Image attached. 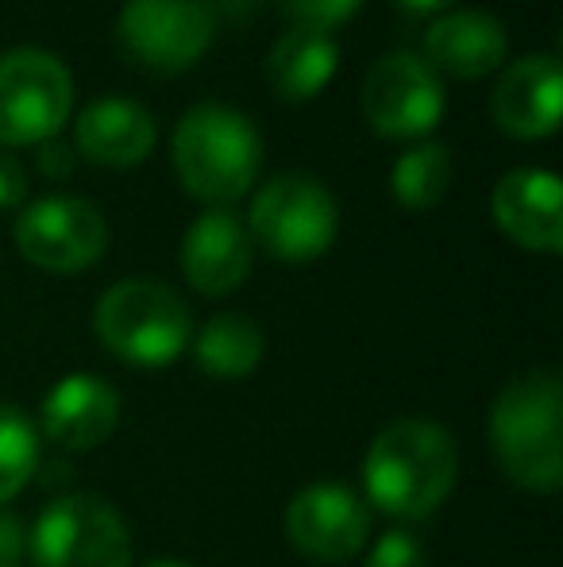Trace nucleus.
I'll use <instances>...</instances> for the list:
<instances>
[{"instance_id":"1","label":"nucleus","mask_w":563,"mask_h":567,"mask_svg":"<svg viewBox=\"0 0 563 567\" xmlns=\"http://www.w3.org/2000/svg\"><path fill=\"white\" fill-rule=\"evenodd\" d=\"M459 475V452L448 429L432 421H394L371 441L363 455L367 502L390 517L421 522L451 494Z\"/></svg>"},{"instance_id":"2","label":"nucleus","mask_w":563,"mask_h":567,"mask_svg":"<svg viewBox=\"0 0 563 567\" xmlns=\"http://www.w3.org/2000/svg\"><path fill=\"white\" fill-rule=\"evenodd\" d=\"M490 452L518 486L552 494L563 483V382L556 371L518 374L490 405Z\"/></svg>"},{"instance_id":"3","label":"nucleus","mask_w":563,"mask_h":567,"mask_svg":"<svg viewBox=\"0 0 563 567\" xmlns=\"http://www.w3.org/2000/svg\"><path fill=\"white\" fill-rule=\"evenodd\" d=\"M170 155L186 194L212 209H228L256 186L263 166V140L240 109L209 101L178 120Z\"/></svg>"},{"instance_id":"4","label":"nucleus","mask_w":563,"mask_h":567,"mask_svg":"<svg viewBox=\"0 0 563 567\" xmlns=\"http://www.w3.org/2000/svg\"><path fill=\"white\" fill-rule=\"evenodd\" d=\"M93 329L116 359L136 367H166L189 348L194 317L189 306L163 282L124 278L97 301Z\"/></svg>"},{"instance_id":"5","label":"nucleus","mask_w":563,"mask_h":567,"mask_svg":"<svg viewBox=\"0 0 563 567\" xmlns=\"http://www.w3.org/2000/svg\"><path fill=\"white\" fill-rule=\"evenodd\" d=\"M248 231L271 259L313 262L336 244L340 209L321 178L305 171H290L271 178L256 194Z\"/></svg>"},{"instance_id":"6","label":"nucleus","mask_w":563,"mask_h":567,"mask_svg":"<svg viewBox=\"0 0 563 567\" xmlns=\"http://www.w3.org/2000/svg\"><path fill=\"white\" fill-rule=\"evenodd\" d=\"M74 109V78L39 47L0 54V151L39 147L66 127Z\"/></svg>"},{"instance_id":"7","label":"nucleus","mask_w":563,"mask_h":567,"mask_svg":"<svg viewBox=\"0 0 563 567\" xmlns=\"http://www.w3.org/2000/svg\"><path fill=\"white\" fill-rule=\"evenodd\" d=\"M39 567H128L132 537L124 517L97 494H62L46 502L28 533Z\"/></svg>"},{"instance_id":"8","label":"nucleus","mask_w":563,"mask_h":567,"mask_svg":"<svg viewBox=\"0 0 563 567\" xmlns=\"http://www.w3.org/2000/svg\"><path fill=\"white\" fill-rule=\"evenodd\" d=\"M116 35L139 66L181 74L212 47L217 8L212 0H124Z\"/></svg>"},{"instance_id":"9","label":"nucleus","mask_w":563,"mask_h":567,"mask_svg":"<svg viewBox=\"0 0 563 567\" xmlns=\"http://www.w3.org/2000/svg\"><path fill=\"white\" fill-rule=\"evenodd\" d=\"M448 93L440 74L409 51H390L363 78V116L386 140H417L444 120Z\"/></svg>"},{"instance_id":"10","label":"nucleus","mask_w":563,"mask_h":567,"mask_svg":"<svg viewBox=\"0 0 563 567\" xmlns=\"http://www.w3.org/2000/svg\"><path fill=\"white\" fill-rule=\"evenodd\" d=\"M15 247L39 270L77 275L90 270L108 247V225L85 197H43L15 220Z\"/></svg>"},{"instance_id":"11","label":"nucleus","mask_w":563,"mask_h":567,"mask_svg":"<svg viewBox=\"0 0 563 567\" xmlns=\"http://www.w3.org/2000/svg\"><path fill=\"white\" fill-rule=\"evenodd\" d=\"M285 537L316 564H344L367 545L371 506L340 483H313L285 506Z\"/></svg>"},{"instance_id":"12","label":"nucleus","mask_w":563,"mask_h":567,"mask_svg":"<svg viewBox=\"0 0 563 567\" xmlns=\"http://www.w3.org/2000/svg\"><path fill=\"white\" fill-rule=\"evenodd\" d=\"M490 217L518 247L541 255L563 251V189L556 171L518 166L490 194Z\"/></svg>"},{"instance_id":"13","label":"nucleus","mask_w":563,"mask_h":567,"mask_svg":"<svg viewBox=\"0 0 563 567\" xmlns=\"http://www.w3.org/2000/svg\"><path fill=\"white\" fill-rule=\"evenodd\" d=\"M563 70L552 51L510 62L490 93V116L513 140H544L560 127Z\"/></svg>"},{"instance_id":"14","label":"nucleus","mask_w":563,"mask_h":567,"mask_svg":"<svg viewBox=\"0 0 563 567\" xmlns=\"http://www.w3.org/2000/svg\"><path fill=\"white\" fill-rule=\"evenodd\" d=\"M121 421V394L105 379L82 371L54 382L39 410V429L46 441L70 452H90L113 436Z\"/></svg>"},{"instance_id":"15","label":"nucleus","mask_w":563,"mask_h":567,"mask_svg":"<svg viewBox=\"0 0 563 567\" xmlns=\"http://www.w3.org/2000/svg\"><path fill=\"white\" fill-rule=\"evenodd\" d=\"M181 270L205 298H225L251 270V231L236 213L209 209L186 228Z\"/></svg>"},{"instance_id":"16","label":"nucleus","mask_w":563,"mask_h":567,"mask_svg":"<svg viewBox=\"0 0 563 567\" xmlns=\"http://www.w3.org/2000/svg\"><path fill=\"white\" fill-rule=\"evenodd\" d=\"M510 35L502 20L487 8H459L444 12L425 31V62L436 74L451 78H487L505 62Z\"/></svg>"},{"instance_id":"17","label":"nucleus","mask_w":563,"mask_h":567,"mask_svg":"<svg viewBox=\"0 0 563 567\" xmlns=\"http://www.w3.org/2000/svg\"><path fill=\"white\" fill-rule=\"evenodd\" d=\"M155 116L128 97H101L82 109L74 120V147L90 163L101 166H136L155 147Z\"/></svg>"},{"instance_id":"18","label":"nucleus","mask_w":563,"mask_h":567,"mask_svg":"<svg viewBox=\"0 0 563 567\" xmlns=\"http://www.w3.org/2000/svg\"><path fill=\"white\" fill-rule=\"evenodd\" d=\"M340 70V47L329 31L290 28L267 59V82L282 101H313Z\"/></svg>"},{"instance_id":"19","label":"nucleus","mask_w":563,"mask_h":567,"mask_svg":"<svg viewBox=\"0 0 563 567\" xmlns=\"http://www.w3.org/2000/svg\"><path fill=\"white\" fill-rule=\"evenodd\" d=\"M197 367L220 382H236L251 374L263 359V329L243 313H220L197 332Z\"/></svg>"},{"instance_id":"20","label":"nucleus","mask_w":563,"mask_h":567,"mask_svg":"<svg viewBox=\"0 0 563 567\" xmlns=\"http://www.w3.org/2000/svg\"><path fill=\"white\" fill-rule=\"evenodd\" d=\"M451 186V151L444 143H417L398 155L390 174L394 202L409 213H428L444 202Z\"/></svg>"},{"instance_id":"21","label":"nucleus","mask_w":563,"mask_h":567,"mask_svg":"<svg viewBox=\"0 0 563 567\" xmlns=\"http://www.w3.org/2000/svg\"><path fill=\"white\" fill-rule=\"evenodd\" d=\"M39 467V429L20 405L0 402V506L31 483Z\"/></svg>"},{"instance_id":"22","label":"nucleus","mask_w":563,"mask_h":567,"mask_svg":"<svg viewBox=\"0 0 563 567\" xmlns=\"http://www.w3.org/2000/svg\"><path fill=\"white\" fill-rule=\"evenodd\" d=\"M367 0H282L285 16L293 28H313V31H336L340 23L352 20Z\"/></svg>"},{"instance_id":"23","label":"nucleus","mask_w":563,"mask_h":567,"mask_svg":"<svg viewBox=\"0 0 563 567\" xmlns=\"http://www.w3.org/2000/svg\"><path fill=\"white\" fill-rule=\"evenodd\" d=\"M363 567H428L425 545L406 529H390L386 537H378V545L371 548Z\"/></svg>"},{"instance_id":"24","label":"nucleus","mask_w":563,"mask_h":567,"mask_svg":"<svg viewBox=\"0 0 563 567\" xmlns=\"http://www.w3.org/2000/svg\"><path fill=\"white\" fill-rule=\"evenodd\" d=\"M28 171L12 151H0V213L20 209L28 202Z\"/></svg>"},{"instance_id":"25","label":"nucleus","mask_w":563,"mask_h":567,"mask_svg":"<svg viewBox=\"0 0 563 567\" xmlns=\"http://www.w3.org/2000/svg\"><path fill=\"white\" fill-rule=\"evenodd\" d=\"M39 171H43L46 178H66V174L74 171V151L54 140L39 143Z\"/></svg>"},{"instance_id":"26","label":"nucleus","mask_w":563,"mask_h":567,"mask_svg":"<svg viewBox=\"0 0 563 567\" xmlns=\"http://www.w3.org/2000/svg\"><path fill=\"white\" fill-rule=\"evenodd\" d=\"M23 553V529L12 514H0V567H15Z\"/></svg>"},{"instance_id":"27","label":"nucleus","mask_w":563,"mask_h":567,"mask_svg":"<svg viewBox=\"0 0 563 567\" xmlns=\"http://www.w3.org/2000/svg\"><path fill=\"white\" fill-rule=\"evenodd\" d=\"M402 8H409V12H440V8L456 4V0H398Z\"/></svg>"},{"instance_id":"28","label":"nucleus","mask_w":563,"mask_h":567,"mask_svg":"<svg viewBox=\"0 0 563 567\" xmlns=\"http://www.w3.org/2000/svg\"><path fill=\"white\" fill-rule=\"evenodd\" d=\"M147 567H194V564H181V560H155V564H147Z\"/></svg>"}]
</instances>
